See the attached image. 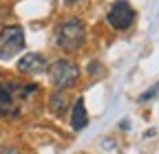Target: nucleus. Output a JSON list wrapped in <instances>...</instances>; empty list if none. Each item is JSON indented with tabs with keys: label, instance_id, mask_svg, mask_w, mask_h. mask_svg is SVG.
Returning a JSON list of instances; mask_svg holds the SVG:
<instances>
[{
	"label": "nucleus",
	"instance_id": "1",
	"mask_svg": "<svg viewBox=\"0 0 159 154\" xmlns=\"http://www.w3.org/2000/svg\"><path fill=\"white\" fill-rule=\"evenodd\" d=\"M84 40H86V27L82 20H66L64 24H60L55 33V44L66 53L80 51Z\"/></svg>",
	"mask_w": 159,
	"mask_h": 154
},
{
	"label": "nucleus",
	"instance_id": "2",
	"mask_svg": "<svg viewBox=\"0 0 159 154\" xmlns=\"http://www.w3.org/2000/svg\"><path fill=\"white\" fill-rule=\"evenodd\" d=\"M49 77H51V84L57 90H64L77 84L80 79V68L77 64L69 62V60H57L49 66Z\"/></svg>",
	"mask_w": 159,
	"mask_h": 154
},
{
	"label": "nucleus",
	"instance_id": "3",
	"mask_svg": "<svg viewBox=\"0 0 159 154\" xmlns=\"http://www.w3.org/2000/svg\"><path fill=\"white\" fill-rule=\"evenodd\" d=\"M25 49V29L5 27L0 31V60H9Z\"/></svg>",
	"mask_w": 159,
	"mask_h": 154
},
{
	"label": "nucleus",
	"instance_id": "4",
	"mask_svg": "<svg viewBox=\"0 0 159 154\" xmlns=\"http://www.w3.org/2000/svg\"><path fill=\"white\" fill-rule=\"evenodd\" d=\"M106 20H108V24H111L113 29L126 31V29H130L133 22H135V9L126 2V0H117V2L111 5V11H108V15H106Z\"/></svg>",
	"mask_w": 159,
	"mask_h": 154
},
{
	"label": "nucleus",
	"instance_id": "5",
	"mask_svg": "<svg viewBox=\"0 0 159 154\" xmlns=\"http://www.w3.org/2000/svg\"><path fill=\"white\" fill-rule=\"evenodd\" d=\"M18 68L22 73H42L47 68V57L42 53H27L18 60Z\"/></svg>",
	"mask_w": 159,
	"mask_h": 154
},
{
	"label": "nucleus",
	"instance_id": "6",
	"mask_svg": "<svg viewBox=\"0 0 159 154\" xmlns=\"http://www.w3.org/2000/svg\"><path fill=\"white\" fill-rule=\"evenodd\" d=\"M71 126L73 130H84L89 126V114H86V106L84 99H77L73 106V114H71Z\"/></svg>",
	"mask_w": 159,
	"mask_h": 154
},
{
	"label": "nucleus",
	"instance_id": "7",
	"mask_svg": "<svg viewBox=\"0 0 159 154\" xmlns=\"http://www.w3.org/2000/svg\"><path fill=\"white\" fill-rule=\"evenodd\" d=\"M49 110L53 114H64L69 110V99L64 92H53L51 99H49Z\"/></svg>",
	"mask_w": 159,
	"mask_h": 154
},
{
	"label": "nucleus",
	"instance_id": "8",
	"mask_svg": "<svg viewBox=\"0 0 159 154\" xmlns=\"http://www.w3.org/2000/svg\"><path fill=\"white\" fill-rule=\"evenodd\" d=\"M7 112H16L13 95H11V88L0 84V114H7Z\"/></svg>",
	"mask_w": 159,
	"mask_h": 154
},
{
	"label": "nucleus",
	"instance_id": "9",
	"mask_svg": "<svg viewBox=\"0 0 159 154\" xmlns=\"http://www.w3.org/2000/svg\"><path fill=\"white\" fill-rule=\"evenodd\" d=\"M157 90H159V84H155V86H152L150 90H146V92L142 95V97H139V101H146V99H152V97H155V92H157Z\"/></svg>",
	"mask_w": 159,
	"mask_h": 154
},
{
	"label": "nucleus",
	"instance_id": "10",
	"mask_svg": "<svg viewBox=\"0 0 159 154\" xmlns=\"http://www.w3.org/2000/svg\"><path fill=\"white\" fill-rule=\"evenodd\" d=\"M89 73H91V75H95V73H99V75H102V73H104V68H102V64H97V62H91V66H89Z\"/></svg>",
	"mask_w": 159,
	"mask_h": 154
},
{
	"label": "nucleus",
	"instance_id": "11",
	"mask_svg": "<svg viewBox=\"0 0 159 154\" xmlns=\"http://www.w3.org/2000/svg\"><path fill=\"white\" fill-rule=\"evenodd\" d=\"M2 154H20V152H18V150H16V148H7V150H5V152H2Z\"/></svg>",
	"mask_w": 159,
	"mask_h": 154
},
{
	"label": "nucleus",
	"instance_id": "12",
	"mask_svg": "<svg viewBox=\"0 0 159 154\" xmlns=\"http://www.w3.org/2000/svg\"><path fill=\"white\" fill-rule=\"evenodd\" d=\"M66 2H69V5H73V2H75V0H66Z\"/></svg>",
	"mask_w": 159,
	"mask_h": 154
}]
</instances>
